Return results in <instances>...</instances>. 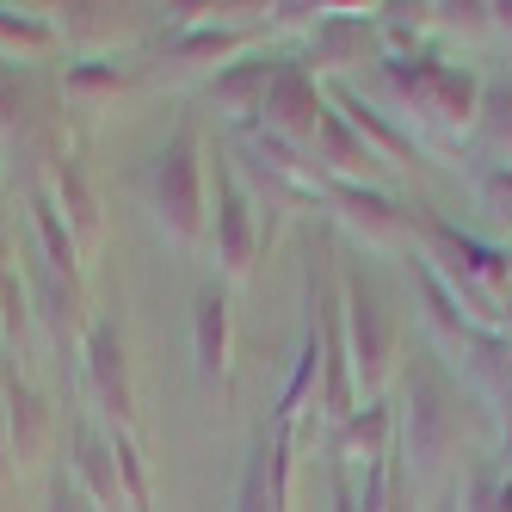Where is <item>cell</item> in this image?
Masks as SVG:
<instances>
[{
    "label": "cell",
    "mask_w": 512,
    "mask_h": 512,
    "mask_svg": "<svg viewBox=\"0 0 512 512\" xmlns=\"http://www.w3.org/2000/svg\"><path fill=\"white\" fill-rule=\"evenodd\" d=\"M395 432H401V463H408L420 482L445 475V463L457 457V445H463V395L451 389V377L438 371L432 358L408 364V377H401Z\"/></svg>",
    "instance_id": "6da1fadb"
},
{
    "label": "cell",
    "mask_w": 512,
    "mask_h": 512,
    "mask_svg": "<svg viewBox=\"0 0 512 512\" xmlns=\"http://www.w3.org/2000/svg\"><path fill=\"white\" fill-rule=\"evenodd\" d=\"M204 186H210V149L198 124H179L167 136V149L155 155V223L167 229V241L179 253H198L210 210H204Z\"/></svg>",
    "instance_id": "7a4b0ae2"
},
{
    "label": "cell",
    "mask_w": 512,
    "mask_h": 512,
    "mask_svg": "<svg viewBox=\"0 0 512 512\" xmlns=\"http://www.w3.org/2000/svg\"><path fill=\"white\" fill-rule=\"evenodd\" d=\"M383 81L395 87V99L420 112L438 130H463L482 112V81L457 62H438V56H383Z\"/></svg>",
    "instance_id": "3957f363"
},
{
    "label": "cell",
    "mask_w": 512,
    "mask_h": 512,
    "mask_svg": "<svg viewBox=\"0 0 512 512\" xmlns=\"http://www.w3.org/2000/svg\"><path fill=\"white\" fill-rule=\"evenodd\" d=\"M253 31L229 25V19H210L204 7H192V19H173V31L161 38L155 62L142 68V81H186V75H216L247 50Z\"/></svg>",
    "instance_id": "277c9868"
},
{
    "label": "cell",
    "mask_w": 512,
    "mask_h": 512,
    "mask_svg": "<svg viewBox=\"0 0 512 512\" xmlns=\"http://www.w3.org/2000/svg\"><path fill=\"white\" fill-rule=\"evenodd\" d=\"M340 309H346V340H352V383H358V395H377L389 383V364H395L389 303H383V290L364 278V272H346Z\"/></svg>",
    "instance_id": "5b68a950"
},
{
    "label": "cell",
    "mask_w": 512,
    "mask_h": 512,
    "mask_svg": "<svg viewBox=\"0 0 512 512\" xmlns=\"http://www.w3.org/2000/svg\"><path fill=\"white\" fill-rule=\"evenodd\" d=\"M210 179H216V223H210V247H216V266H223L229 284H241L253 272V260H260L266 247V229L260 216H253V192L241 186V167L210 149Z\"/></svg>",
    "instance_id": "8992f818"
},
{
    "label": "cell",
    "mask_w": 512,
    "mask_h": 512,
    "mask_svg": "<svg viewBox=\"0 0 512 512\" xmlns=\"http://www.w3.org/2000/svg\"><path fill=\"white\" fill-rule=\"evenodd\" d=\"M81 383L99 401V414L112 420V432L136 426V389H130V352H124V327L118 321H93L81 340Z\"/></svg>",
    "instance_id": "52a82bcc"
},
{
    "label": "cell",
    "mask_w": 512,
    "mask_h": 512,
    "mask_svg": "<svg viewBox=\"0 0 512 512\" xmlns=\"http://www.w3.org/2000/svg\"><path fill=\"white\" fill-rule=\"evenodd\" d=\"M327 204H334V223L352 229L371 253L414 247V210H401L383 186H327Z\"/></svg>",
    "instance_id": "ba28073f"
},
{
    "label": "cell",
    "mask_w": 512,
    "mask_h": 512,
    "mask_svg": "<svg viewBox=\"0 0 512 512\" xmlns=\"http://www.w3.org/2000/svg\"><path fill=\"white\" fill-rule=\"evenodd\" d=\"M321 118H327V93L315 87V75L303 62H284L278 75H272V87H266V105H260V130H272V136H284V142H315V130H321Z\"/></svg>",
    "instance_id": "9c48e42d"
},
{
    "label": "cell",
    "mask_w": 512,
    "mask_h": 512,
    "mask_svg": "<svg viewBox=\"0 0 512 512\" xmlns=\"http://www.w3.org/2000/svg\"><path fill=\"white\" fill-rule=\"evenodd\" d=\"M149 13L142 7H93V0H75V7H56V31L68 50H81V62H105L118 56V44H136Z\"/></svg>",
    "instance_id": "30bf717a"
},
{
    "label": "cell",
    "mask_w": 512,
    "mask_h": 512,
    "mask_svg": "<svg viewBox=\"0 0 512 512\" xmlns=\"http://www.w3.org/2000/svg\"><path fill=\"white\" fill-rule=\"evenodd\" d=\"M0 414H7V445H13V469L25 463H44L50 457V438H56V408L31 389L13 364L0 371Z\"/></svg>",
    "instance_id": "8fae6325"
},
{
    "label": "cell",
    "mask_w": 512,
    "mask_h": 512,
    "mask_svg": "<svg viewBox=\"0 0 512 512\" xmlns=\"http://www.w3.org/2000/svg\"><path fill=\"white\" fill-rule=\"evenodd\" d=\"M290 500V426L278 420L272 432L253 438L241 488H235V512H284Z\"/></svg>",
    "instance_id": "7c38bea8"
},
{
    "label": "cell",
    "mask_w": 512,
    "mask_h": 512,
    "mask_svg": "<svg viewBox=\"0 0 512 512\" xmlns=\"http://www.w3.org/2000/svg\"><path fill=\"white\" fill-rule=\"evenodd\" d=\"M309 149L321 155L315 161V173L327 179V186H383V161H377V149H364V136L327 105V118H321V130H315V142Z\"/></svg>",
    "instance_id": "4fadbf2b"
},
{
    "label": "cell",
    "mask_w": 512,
    "mask_h": 512,
    "mask_svg": "<svg viewBox=\"0 0 512 512\" xmlns=\"http://www.w3.org/2000/svg\"><path fill=\"white\" fill-rule=\"evenodd\" d=\"M68 469H75V488L81 500H93V512H118L124 506V488H118V451H112V432H99L87 414H75V432H68Z\"/></svg>",
    "instance_id": "5bb4252c"
},
{
    "label": "cell",
    "mask_w": 512,
    "mask_h": 512,
    "mask_svg": "<svg viewBox=\"0 0 512 512\" xmlns=\"http://www.w3.org/2000/svg\"><path fill=\"white\" fill-rule=\"evenodd\" d=\"M31 303H38L44 327H50V340L56 352H68V340H87V315H81V272H56L50 260H38L31 253Z\"/></svg>",
    "instance_id": "9a60e30c"
},
{
    "label": "cell",
    "mask_w": 512,
    "mask_h": 512,
    "mask_svg": "<svg viewBox=\"0 0 512 512\" xmlns=\"http://www.w3.org/2000/svg\"><path fill=\"white\" fill-rule=\"evenodd\" d=\"M389 432H395V408L389 401H358V414H346L334 432H327V451H334V463L352 475L358 463L371 469L389 457Z\"/></svg>",
    "instance_id": "2e32d148"
},
{
    "label": "cell",
    "mask_w": 512,
    "mask_h": 512,
    "mask_svg": "<svg viewBox=\"0 0 512 512\" xmlns=\"http://www.w3.org/2000/svg\"><path fill=\"white\" fill-rule=\"evenodd\" d=\"M192 364L204 389L229 377V290L223 284H204L192 303Z\"/></svg>",
    "instance_id": "e0dca14e"
},
{
    "label": "cell",
    "mask_w": 512,
    "mask_h": 512,
    "mask_svg": "<svg viewBox=\"0 0 512 512\" xmlns=\"http://www.w3.org/2000/svg\"><path fill=\"white\" fill-rule=\"evenodd\" d=\"M327 105H334V112H340V118H346L358 136H364V149H377V161H383V167H389V161H395V167H414V161H420L414 136L401 130V124H389V118L377 112V105H364V99H358L346 81H334V87H327Z\"/></svg>",
    "instance_id": "ac0fdd59"
},
{
    "label": "cell",
    "mask_w": 512,
    "mask_h": 512,
    "mask_svg": "<svg viewBox=\"0 0 512 512\" xmlns=\"http://www.w3.org/2000/svg\"><path fill=\"white\" fill-rule=\"evenodd\" d=\"M371 44H377V19L321 13V25L309 31L303 68H309V75H327V68H352V62H364V50H371Z\"/></svg>",
    "instance_id": "d6986e66"
},
{
    "label": "cell",
    "mask_w": 512,
    "mask_h": 512,
    "mask_svg": "<svg viewBox=\"0 0 512 512\" xmlns=\"http://www.w3.org/2000/svg\"><path fill=\"white\" fill-rule=\"evenodd\" d=\"M284 62H272V56H235L229 68H216L210 75V105L223 118H260V105H266V87H272V75H278Z\"/></svg>",
    "instance_id": "ffe728a7"
},
{
    "label": "cell",
    "mask_w": 512,
    "mask_h": 512,
    "mask_svg": "<svg viewBox=\"0 0 512 512\" xmlns=\"http://www.w3.org/2000/svg\"><path fill=\"white\" fill-rule=\"evenodd\" d=\"M50 198H56V210H62V223H68V235H75V247L87 241H99L105 235V204H99V192H93V179H87V167L68 155V167L50 179Z\"/></svg>",
    "instance_id": "44dd1931"
},
{
    "label": "cell",
    "mask_w": 512,
    "mask_h": 512,
    "mask_svg": "<svg viewBox=\"0 0 512 512\" xmlns=\"http://www.w3.org/2000/svg\"><path fill=\"white\" fill-rule=\"evenodd\" d=\"M56 50H62V31H56V19L0 7V56H19V62H44V56H56Z\"/></svg>",
    "instance_id": "7402d4cb"
},
{
    "label": "cell",
    "mask_w": 512,
    "mask_h": 512,
    "mask_svg": "<svg viewBox=\"0 0 512 512\" xmlns=\"http://www.w3.org/2000/svg\"><path fill=\"white\" fill-rule=\"evenodd\" d=\"M475 136L494 155V167H512V75L482 81V112H475Z\"/></svg>",
    "instance_id": "603a6c76"
},
{
    "label": "cell",
    "mask_w": 512,
    "mask_h": 512,
    "mask_svg": "<svg viewBox=\"0 0 512 512\" xmlns=\"http://www.w3.org/2000/svg\"><path fill=\"white\" fill-rule=\"evenodd\" d=\"M112 451H118V488H124V512H149V469H142L136 432H112Z\"/></svg>",
    "instance_id": "cb8c5ba5"
},
{
    "label": "cell",
    "mask_w": 512,
    "mask_h": 512,
    "mask_svg": "<svg viewBox=\"0 0 512 512\" xmlns=\"http://www.w3.org/2000/svg\"><path fill=\"white\" fill-rule=\"evenodd\" d=\"M130 75L118 62H68V99H118Z\"/></svg>",
    "instance_id": "d4e9b609"
},
{
    "label": "cell",
    "mask_w": 512,
    "mask_h": 512,
    "mask_svg": "<svg viewBox=\"0 0 512 512\" xmlns=\"http://www.w3.org/2000/svg\"><path fill=\"white\" fill-rule=\"evenodd\" d=\"M475 204H482L488 229H512V167H482V179H475Z\"/></svg>",
    "instance_id": "484cf974"
},
{
    "label": "cell",
    "mask_w": 512,
    "mask_h": 512,
    "mask_svg": "<svg viewBox=\"0 0 512 512\" xmlns=\"http://www.w3.org/2000/svg\"><path fill=\"white\" fill-rule=\"evenodd\" d=\"M469 364H475V371H482V377L500 389V401L512 408V334H488L482 346L469 352Z\"/></svg>",
    "instance_id": "4316f807"
},
{
    "label": "cell",
    "mask_w": 512,
    "mask_h": 512,
    "mask_svg": "<svg viewBox=\"0 0 512 512\" xmlns=\"http://www.w3.org/2000/svg\"><path fill=\"white\" fill-rule=\"evenodd\" d=\"M25 290H19V278L7 272V290H0V340L7 346H25Z\"/></svg>",
    "instance_id": "83f0119b"
},
{
    "label": "cell",
    "mask_w": 512,
    "mask_h": 512,
    "mask_svg": "<svg viewBox=\"0 0 512 512\" xmlns=\"http://www.w3.org/2000/svg\"><path fill=\"white\" fill-rule=\"evenodd\" d=\"M44 512H93V506L81 500V488L68 482V475H50V500H44Z\"/></svg>",
    "instance_id": "f1b7e54d"
},
{
    "label": "cell",
    "mask_w": 512,
    "mask_h": 512,
    "mask_svg": "<svg viewBox=\"0 0 512 512\" xmlns=\"http://www.w3.org/2000/svg\"><path fill=\"white\" fill-rule=\"evenodd\" d=\"M334 512H358V482L346 469H334Z\"/></svg>",
    "instance_id": "f546056e"
},
{
    "label": "cell",
    "mask_w": 512,
    "mask_h": 512,
    "mask_svg": "<svg viewBox=\"0 0 512 512\" xmlns=\"http://www.w3.org/2000/svg\"><path fill=\"white\" fill-rule=\"evenodd\" d=\"M13 482V445H7V414H0V494Z\"/></svg>",
    "instance_id": "4dcf8cb0"
},
{
    "label": "cell",
    "mask_w": 512,
    "mask_h": 512,
    "mask_svg": "<svg viewBox=\"0 0 512 512\" xmlns=\"http://www.w3.org/2000/svg\"><path fill=\"white\" fill-rule=\"evenodd\" d=\"M488 31H512V7H488Z\"/></svg>",
    "instance_id": "1f68e13d"
},
{
    "label": "cell",
    "mask_w": 512,
    "mask_h": 512,
    "mask_svg": "<svg viewBox=\"0 0 512 512\" xmlns=\"http://www.w3.org/2000/svg\"><path fill=\"white\" fill-rule=\"evenodd\" d=\"M432 512H457V488H451V494H445V500H438V506H432Z\"/></svg>",
    "instance_id": "d6a6232c"
},
{
    "label": "cell",
    "mask_w": 512,
    "mask_h": 512,
    "mask_svg": "<svg viewBox=\"0 0 512 512\" xmlns=\"http://www.w3.org/2000/svg\"><path fill=\"white\" fill-rule=\"evenodd\" d=\"M506 475H512V420H506Z\"/></svg>",
    "instance_id": "836d02e7"
},
{
    "label": "cell",
    "mask_w": 512,
    "mask_h": 512,
    "mask_svg": "<svg viewBox=\"0 0 512 512\" xmlns=\"http://www.w3.org/2000/svg\"><path fill=\"white\" fill-rule=\"evenodd\" d=\"M0 290H7V266H0Z\"/></svg>",
    "instance_id": "e575fe53"
},
{
    "label": "cell",
    "mask_w": 512,
    "mask_h": 512,
    "mask_svg": "<svg viewBox=\"0 0 512 512\" xmlns=\"http://www.w3.org/2000/svg\"><path fill=\"white\" fill-rule=\"evenodd\" d=\"M0 253H7V235H0Z\"/></svg>",
    "instance_id": "d590c367"
}]
</instances>
